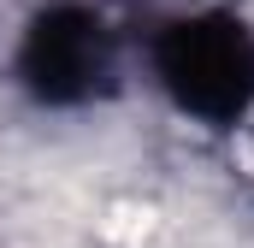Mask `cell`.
I'll list each match as a JSON object with an SVG mask.
<instances>
[{"instance_id": "obj_1", "label": "cell", "mask_w": 254, "mask_h": 248, "mask_svg": "<svg viewBox=\"0 0 254 248\" xmlns=\"http://www.w3.org/2000/svg\"><path fill=\"white\" fill-rule=\"evenodd\" d=\"M154 77L178 113L213 130H237L254 113V24L237 12H195L160 24Z\"/></svg>"}, {"instance_id": "obj_2", "label": "cell", "mask_w": 254, "mask_h": 248, "mask_svg": "<svg viewBox=\"0 0 254 248\" xmlns=\"http://www.w3.org/2000/svg\"><path fill=\"white\" fill-rule=\"evenodd\" d=\"M12 77L36 107H89L101 95H113L119 77V42L107 30L101 12H89L83 0H54L42 6L12 54Z\"/></svg>"}]
</instances>
